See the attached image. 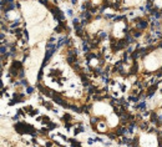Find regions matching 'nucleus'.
<instances>
[{"instance_id": "1", "label": "nucleus", "mask_w": 162, "mask_h": 147, "mask_svg": "<svg viewBox=\"0 0 162 147\" xmlns=\"http://www.w3.org/2000/svg\"><path fill=\"white\" fill-rule=\"evenodd\" d=\"M69 142H72V146L74 147H81L80 146V142H77V141H75V140H67Z\"/></svg>"}, {"instance_id": "2", "label": "nucleus", "mask_w": 162, "mask_h": 147, "mask_svg": "<svg viewBox=\"0 0 162 147\" xmlns=\"http://www.w3.org/2000/svg\"><path fill=\"white\" fill-rule=\"evenodd\" d=\"M146 26H147L146 23H140V25H138V28H141V29H143V28H146Z\"/></svg>"}, {"instance_id": "3", "label": "nucleus", "mask_w": 162, "mask_h": 147, "mask_svg": "<svg viewBox=\"0 0 162 147\" xmlns=\"http://www.w3.org/2000/svg\"><path fill=\"white\" fill-rule=\"evenodd\" d=\"M137 107H140V109H145V107H146V104H145V102H140V105H138Z\"/></svg>"}, {"instance_id": "4", "label": "nucleus", "mask_w": 162, "mask_h": 147, "mask_svg": "<svg viewBox=\"0 0 162 147\" xmlns=\"http://www.w3.org/2000/svg\"><path fill=\"white\" fill-rule=\"evenodd\" d=\"M33 92V87H28V94H31Z\"/></svg>"}]
</instances>
